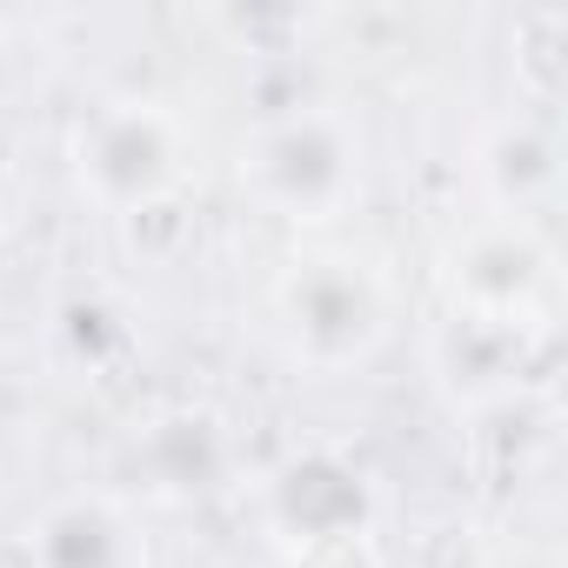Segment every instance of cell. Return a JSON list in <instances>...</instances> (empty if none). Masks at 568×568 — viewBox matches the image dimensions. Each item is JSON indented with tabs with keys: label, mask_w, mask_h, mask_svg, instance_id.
<instances>
[{
	"label": "cell",
	"mask_w": 568,
	"mask_h": 568,
	"mask_svg": "<svg viewBox=\"0 0 568 568\" xmlns=\"http://www.w3.org/2000/svg\"><path fill=\"white\" fill-rule=\"evenodd\" d=\"M288 355L315 375H348L375 362L395 335V288L362 247H302L267 288Z\"/></svg>",
	"instance_id": "7a4b0ae2"
},
{
	"label": "cell",
	"mask_w": 568,
	"mask_h": 568,
	"mask_svg": "<svg viewBox=\"0 0 568 568\" xmlns=\"http://www.w3.org/2000/svg\"><path fill=\"white\" fill-rule=\"evenodd\" d=\"M288 568H388L375 535H342V541H315V548H288Z\"/></svg>",
	"instance_id": "7c38bea8"
},
{
	"label": "cell",
	"mask_w": 568,
	"mask_h": 568,
	"mask_svg": "<svg viewBox=\"0 0 568 568\" xmlns=\"http://www.w3.org/2000/svg\"><path fill=\"white\" fill-rule=\"evenodd\" d=\"M368 181V134L342 101H295L261 114L241 141V187L267 214L322 227L362 201Z\"/></svg>",
	"instance_id": "6da1fadb"
},
{
	"label": "cell",
	"mask_w": 568,
	"mask_h": 568,
	"mask_svg": "<svg viewBox=\"0 0 568 568\" xmlns=\"http://www.w3.org/2000/svg\"><path fill=\"white\" fill-rule=\"evenodd\" d=\"M448 308L481 315H561L555 295V247L528 221L481 214L448 247Z\"/></svg>",
	"instance_id": "5b68a950"
},
{
	"label": "cell",
	"mask_w": 568,
	"mask_h": 568,
	"mask_svg": "<svg viewBox=\"0 0 568 568\" xmlns=\"http://www.w3.org/2000/svg\"><path fill=\"white\" fill-rule=\"evenodd\" d=\"M28 568H154V541L134 501L108 488H74L28 528Z\"/></svg>",
	"instance_id": "52a82bcc"
},
{
	"label": "cell",
	"mask_w": 568,
	"mask_h": 568,
	"mask_svg": "<svg viewBox=\"0 0 568 568\" xmlns=\"http://www.w3.org/2000/svg\"><path fill=\"white\" fill-rule=\"evenodd\" d=\"M261 508H267V528L281 548H315V541H342V535H375L382 501H375V481L348 455L308 448L267 475Z\"/></svg>",
	"instance_id": "8992f818"
},
{
	"label": "cell",
	"mask_w": 568,
	"mask_h": 568,
	"mask_svg": "<svg viewBox=\"0 0 568 568\" xmlns=\"http://www.w3.org/2000/svg\"><path fill=\"white\" fill-rule=\"evenodd\" d=\"M0 227H8V214H0Z\"/></svg>",
	"instance_id": "4fadbf2b"
},
{
	"label": "cell",
	"mask_w": 568,
	"mask_h": 568,
	"mask_svg": "<svg viewBox=\"0 0 568 568\" xmlns=\"http://www.w3.org/2000/svg\"><path fill=\"white\" fill-rule=\"evenodd\" d=\"M475 174H481L488 214L541 227V214H548L555 194H561V148H555V128H548L541 114H521V108H515V114H495V121L481 128Z\"/></svg>",
	"instance_id": "ba28073f"
},
{
	"label": "cell",
	"mask_w": 568,
	"mask_h": 568,
	"mask_svg": "<svg viewBox=\"0 0 568 568\" xmlns=\"http://www.w3.org/2000/svg\"><path fill=\"white\" fill-rule=\"evenodd\" d=\"M181 168H187V134H181L174 108H161L148 94L94 101L74 128V174H81L88 201L108 207L114 221L168 201L181 187Z\"/></svg>",
	"instance_id": "277c9868"
},
{
	"label": "cell",
	"mask_w": 568,
	"mask_h": 568,
	"mask_svg": "<svg viewBox=\"0 0 568 568\" xmlns=\"http://www.w3.org/2000/svg\"><path fill=\"white\" fill-rule=\"evenodd\" d=\"M561 362V315H481L442 308L428 328V375L455 415H508L528 408Z\"/></svg>",
	"instance_id": "3957f363"
},
{
	"label": "cell",
	"mask_w": 568,
	"mask_h": 568,
	"mask_svg": "<svg viewBox=\"0 0 568 568\" xmlns=\"http://www.w3.org/2000/svg\"><path fill=\"white\" fill-rule=\"evenodd\" d=\"M121 234H128V247H134L141 261H174L181 241H187V214H181V201L168 194V201H154V207L121 214Z\"/></svg>",
	"instance_id": "8fae6325"
},
{
	"label": "cell",
	"mask_w": 568,
	"mask_h": 568,
	"mask_svg": "<svg viewBox=\"0 0 568 568\" xmlns=\"http://www.w3.org/2000/svg\"><path fill=\"white\" fill-rule=\"evenodd\" d=\"M221 28L261 61H288V54H302V34L315 28V14H302V8H247V14H221Z\"/></svg>",
	"instance_id": "30bf717a"
},
{
	"label": "cell",
	"mask_w": 568,
	"mask_h": 568,
	"mask_svg": "<svg viewBox=\"0 0 568 568\" xmlns=\"http://www.w3.org/2000/svg\"><path fill=\"white\" fill-rule=\"evenodd\" d=\"M134 455H141V475L161 495H194L221 468V428H214V415H187L181 408V415L148 422V435L134 442Z\"/></svg>",
	"instance_id": "9c48e42d"
}]
</instances>
